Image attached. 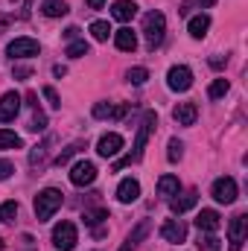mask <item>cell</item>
I'll list each match as a JSON object with an SVG mask.
<instances>
[{
  "mask_svg": "<svg viewBox=\"0 0 248 251\" xmlns=\"http://www.w3.org/2000/svg\"><path fill=\"white\" fill-rule=\"evenodd\" d=\"M114 44H117L123 53H134V50H137V35H134L128 26H123V29L114 32Z\"/></svg>",
  "mask_w": 248,
  "mask_h": 251,
  "instance_id": "obj_21",
  "label": "cell"
},
{
  "mask_svg": "<svg viewBox=\"0 0 248 251\" xmlns=\"http://www.w3.org/2000/svg\"><path fill=\"white\" fill-rule=\"evenodd\" d=\"M79 149H82V143H70L67 149H62V152H59V158H56V167H64V164H67V161L79 152Z\"/></svg>",
  "mask_w": 248,
  "mask_h": 251,
  "instance_id": "obj_34",
  "label": "cell"
},
{
  "mask_svg": "<svg viewBox=\"0 0 248 251\" xmlns=\"http://www.w3.org/2000/svg\"><path fill=\"white\" fill-rule=\"evenodd\" d=\"M149 231H152V222H149V219L137 222V228H134V231H131V234L125 237V243L120 246V251H134L140 240H146V237H149Z\"/></svg>",
  "mask_w": 248,
  "mask_h": 251,
  "instance_id": "obj_15",
  "label": "cell"
},
{
  "mask_svg": "<svg viewBox=\"0 0 248 251\" xmlns=\"http://www.w3.org/2000/svg\"><path fill=\"white\" fill-rule=\"evenodd\" d=\"M88 53H91L88 41H70V47H67V56H70V59H82V56H88Z\"/></svg>",
  "mask_w": 248,
  "mask_h": 251,
  "instance_id": "obj_28",
  "label": "cell"
},
{
  "mask_svg": "<svg viewBox=\"0 0 248 251\" xmlns=\"http://www.w3.org/2000/svg\"><path fill=\"white\" fill-rule=\"evenodd\" d=\"M181 155H184V143H181L178 137H173V140L167 143V158L175 164V161H181Z\"/></svg>",
  "mask_w": 248,
  "mask_h": 251,
  "instance_id": "obj_26",
  "label": "cell"
},
{
  "mask_svg": "<svg viewBox=\"0 0 248 251\" xmlns=\"http://www.w3.org/2000/svg\"><path fill=\"white\" fill-rule=\"evenodd\" d=\"M125 114H128V105H111V102H97L94 105L97 120H123Z\"/></svg>",
  "mask_w": 248,
  "mask_h": 251,
  "instance_id": "obj_13",
  "label": "cell"
},
{
  "mask_svg": "<svg viewBox=\"0 0 248 251\" xmlns=\"http://www.w3.org/2000/svg\"><path fill=\"white\" fill-rule=\"evenodd\" d=\"M21 137L15 134V131H9V128H0V149H21Z\"/></svg>",
  "mask_w": 248,
  "mask_h": 251,
  "instance_id": "obj_24",
  "label": "cell"
},
{
  "mask_svg": "<svg viewBox=\"0 0 248 251\" xmlns=\"http://www.w3.org/2000/svg\"><path fill=\"white\" fill-rule=\"evenodd\" d=\"M161 237H164L167 243H184L187 240V225L181 219H167V222L161 225Z\"/></svg>",
  "mask_w": 248,
  "mask_h": 251,
  "instance_id": "obj_12",
  "label": "cell"
},
{
  "mask_svg": "<svg viewBox=\"0 0 248 251\" xmlns=\"http://www.w3.org/2000/svg\"><path fill=\"white\" fill-rule=\"evenodd\" d=\"M143 35H146L149 50H155L164 41V35H167V18H164V12H149L143 18Z\"/></svg>",
  "mask_w": 248,
  "mask_h": 251,
  "instance_id": "obj_3",
  "label": "cell"
},
{
  "mask_svg": "<svg viewBox=\"0 0 248 251\" xmlns=\"http://www.w3.org/2000/svg\"><path fill=\"white\" fill-rule=\"evenodd\" d=\"M82 219H85V225H99L102 219H108V210H105V207H97V210H85V213H82Z\"/></svg>",
  "mask_w": 248,
  "mask_h": 251,
  "instance_id": "obj_27",
  "label": "cell"
},
{
  "mask_svg": "<svg viewBox=\"0 0 248 251\" xmlns=\"http://www.w3.org/2000/svg\"><path fill=\"white\" fill-rule=\"evenodd\" d=\"M193 3H198V6H201V9H207V6H213V3H216V0H187V6H193Z\"/></svg>",
  "mask_w": 248,
  "mask_h": 251,
  "instance_id": "obj_40",
  "label": "cell"
},
{
  "mask_svg": "<svg viewBox=\"0 0 248 251\" xmlns=\"http://www.w3.org/2000/svg\"><path fill=\"white\" fill-rule=\"evenodd\" d=\"M210 196H213L219 204H234V201H237V181H234L231 176L216 178L213 187H210Z\"/></svg>",
  "mask_w": 248,
  "mask_h": 251,
  "instance_id": "obj_5",
  "label": "cell"
},
{
  "mask_svg": "<svg viewBox=\"0 0 248 251\" xmlns=\"http://www.w3.org/2000/svg\"><path fill=\"white\" fill-rule=\"evenodd\" d=\"M44 161H47V143H41L29 152V167H44Z\"/></svg>",
  "mask_w": 248,
  "mask_h": 251,
  "instance_id": "obj_30",
  "label": "cell"
},
{
  "mask_svg": "<svg viewBox=\"0 0 248 251\" xmlns=\"http://www.w3.org/2000/svg\"><path fill=\"white\" fill-rule=\"evenodd\" d=\"M246 231H248V216L246 213L234 216L231 225H228V243H231V251L243 249V243H246Z\"/></svg>",
  "mask_w": 248,
  "mask_h": 251,
  "instance_id": "obj_8",
  "label": "cell"
},
{
  "mask_svg": "<svg viewBox=\"0 0 248 251\" xmlns=\"http://www.w3.org/2000/svg\"><path fill=\"white\" fill-rule=\"evenodd\" d=\"M38 41L35 38H15L9 47H6V56L9 59H32V56H38Z\"/></svg>",
  "mask_w": 248,
  "mask_h": 251,
  "instance_id": "obj_7",
  "label": "cell"
},
{
  "mask_svg": "<svg viewBox=\"0 0 248 251\" xmlns=\"http://www.w3.org/2000/svg\"><path fill=\"white\" fill-rule=\"evenodd\" d=\"M155 126H158V114H155V111H146V114H143V123H140V128H137V137H134L131 155H125L123 161H117V170L125 167V164H131V161H140V158H143V149H146L149 134L155 131Z\"/></svg>",
  "mask_w": 248,
  "mask_h": 251,
  "instance_id": "obj_1",
  "label": "cell"
},
{
  "mask_svg": "<svg viewBox=\"0 0 248 251\" xmlns=\"http://www.w3.org/2000/svg\"><path fill=\"white\" fill-rule=\"evenodd\" d=\"M137 9H140V6H137L134 0H117V3L111 6V18L120 21V24H128V21L137 15Z\"/></svg>",
  "mask_w": 248,
  "mask_h": 251,
  "instance_id": "obj_16",
  "label": "cell"
},
{
  "mask_svg": "<svg viewBox=\"0 0 248 251\" xmlns=\"http://www.w3.org/2000/svg\"><path fill=\"white\" fill-rule=\"evenodd\" d=\"M76 35H79L76 26H67V29H64V38H67V41H76Z\"/></svg>",
  "mask_w": 248,
  "mask_h": 251,
  "instance_id": "obj_39",
  "label": "cell"
},
{
  "mask_svg": "<svg viewBox=\"0 0 248 251\" xmlns=\"http://www.w3.org/2000/svg\"><path fill=\"white\" fill-rule=\"evenodd\" d=\"M228 88H231V85H228V79H216V82L210 85L207 97H210V100H222V97L228 94Z\"/></svg>",
  "mask_w": 248,
  "mask_h": 251,
  "instance_id": "obj_29",
  "label": "cell"
},
{
  "mask_svg": "<svg viewBox=\"0 0 248 251\" xmlns=\"http://www.w3.org/2000/svg\"><path fill=\"white\" fill-rule=\"evenodd\" d=\"M219 225H222V216H219L216 210H201V213L196 216V228H198V231H204V234L219 231Z\"/></svg>",
  "mask_w": 248,
  "mask_h": 251,
  "instance_id": "obj_17",
  "label": "cell"
},
{
  "mask_svg": "<svg viewBox=\"0 0 248 251\" xmlns=\"http://www.w3.org/2000/svg\"><path fill=\"white\" fill-rule=\"evenodd\" d=\"M167 85H170V91H175V94L190 91V85H193V70L184 67V64L170 67V73H167Z\"/></svg>",
  "mask_w": 248,
  "mask_h": 251,
  "instance_id": "obj_4",
  "label": "cell"
},
{
  "mask_svg": "<svg viewBox=\"0 0 248 251\" xmlns=\"http://www.w3.org/2000/svg\"><path fill=\"white\" fill-rule=\"evenodd\" d=\"M117 199H120L123 204L137 201V199H140V184H137L134 178H123V181H120V187H117Z\"/></svg>",
  "mask_w": 248,
  "mask_h": 251,
  "instance_id": "obj_19",
  "label": "cell"
},
{
  "mask_svg": "<svg viewBox=\"0 0 248 251\" xmlns=\"http://www.w3.org/2000/svg\"><path fill=\"white\" fill-rule=\"evenodd\" d=\"M53 246L59 251L76 249V225H73V222H59V225L53 228Z\"/></svg>",
  "mask_w": 248,
  "mask_h": 251,
  "instance_id": "obj_6",
  "label": "cell"
},
{
  "mask_svg": "<svg viewBox=\"0 0 248 251\" xmlns=\"http://www.w3.org/2000/svg\"><path fill=\"white\" fill-rule=\"evenodd\" d=\"M207 29H210V18L201 12V15H196V18H190V24H187V32L193 35V38H204L207 35Z\"/></svg>",
  "mask_w": 248,
  "mask_h": 251,
  "instance_id": "obj_22",
  "label": "cell"
},
{
  "mask_svg": "<svg viewBox=\"0 0 248 251\" xmlns=\"http://www.w3.org/2000/svg\"><path fill=\"white\" fill-rule=\"evenodd\" d=\"M125 79H128L131 85H143V82L149 79V70H146V67H131V70L125 73Z\"/></svg>",
  "mask_w": 248,
  "mask_h": 251,
  "instance_id": "obj_32",
  "label": "cell"
},
{
  "mask_svg": "<svg viewBox=\"0 0 248 251\" xmlns=\"http://www.w3.org/2000/svg\"><path fill=\"white\" fill-rule=\"evenodd\" d=\"M12 173H15V164H12V161H6V158H0V181H6Z\"/></svg>",
  "mask_w": 248,
  "mask_h": 251,
  "instance_id": "obj_37",
  "label": "cell"
},
{
  "mask_svg": "<svg viewBox=\"0 0 248 251\" xmlns=\"http://www.w3.org/2000/svg\"><path fill=\"white\" fill-rule=\"evenodd\" d=\"M210 67H216V70L225 67V59H222V56H213V59H210Z\"/></svg>",
  "mask_w": 248,
  "mask_h": 251,
  "instance_id": "obj_41",
  "label": "cell"
},
{
  "mask_svg": "<svg viewBox=\"0 0 248 251\" xmlns=\"http://www.w3.org/2000/svg\"><path fill=\"white\" fill-rule=\"evenodd\" d=\"M173 117H175L178 126H196V120H198V108H196V102H178V105L173 108Z\"/></svg>",
  "mask_w": 248,
  "mask_h": 251,
  "instance_id": "obj_14",
  "label": "cell"
},
{
  "mask_svg": "<svg viewBox=\"0 0 248 251\" xmlns=\"http://www.w3.org/2000/svg\"><path fill=\"white\" fill-rule=\"evenodd\" d=\"M41 94H44V100L50 102V108H59V105H62V102H59V94H56V88H50V85H47Z\"/></svg>",
  "mask_w": 248,
  "mask_h": 251,
  "instance_id": "obj_36",
  "label": "cell"
},
{
  "mask_svg": "<svg viewBox=\"0 0 248 251\" xmlns=\"http://www.w3.org/2000/svg\"><path fill=\"white\" fill-rule=\"evenodd\" d=\"M62 201H64L62 190H56V187L41 190V193L35 196V216H38V222H47V219L62 207Z\"/></svg>",
  "mask_w": 248,
  "mask_h": 251,
  "instance_id": "obj_2",
  "label": "cell"
},
{
  "mask_svg": "<svg viewBox=\"0 0 248 251\" xmlns=\"http://www.w3.org/2000/svg\"><path fill=\"white\" fill-rule=\"evenodd\" d=\"M120 149H123V137H120V134H114V131L102 134V137H99V143H97L99 158H114V155H120Z\"/></svg>",
  "mask_w": 248,
  "mask_h": 251,
  "instance_id": "obj_11",
  "label": "cell"
},
{
  "mask_svg": "<svg viewBox=\"0 0 248 251\" xmlns=\"http://www.w3.org/2000/svg\"><path fill=\"white\" fill-rule=\"evenodd\" d=\"M105 6V0H88V9H102Z\"/></svg>",
  "mask_w": 248,
  "mask_h": 251,
  "instance_id": "obj_42",
  "label": "cell"
},
{
  "mask_svg": "<svg viewBox=\"0 0 248 251\" xmlns=\"http://www.w3.org/2000/svg\"><path fill=\"white\" fill-rule=\"evenodd\" d=\"M41 12H44L47 18H64V15H67V3H64V0H44Z\"/></svg>",
  "mask_w": 248,
  "mask_h": 251,
  "instance_id": "obj_23",
  "label": "cell"
},
{
  "mask_svg": "<svg viewBox=\"0 0 248 251\" xmlns=\"http://www.w3.org/2000/svg\"><path fill=\"white\" fill-rule=\"evenodd\" d=\"M18 111H21V94H18V91L3 94V97H0V123L15 120V117H18Z\"/></svg>",
  "mask_w": 248,
  "mask_h": 251,
  "instance_id": "obj_10",
  "label": "cell"
},
{
  "mask_svg": "<svg viewBox=\"0 0 248 251\" xmlns=\"http://www.w3.org/2000/svg\"><path fill=\"white\" fill-rule=\"evenodd\" d=\"M178 193H181V181H178V176H161V178H158V196L173 199V196H178Z\"/></svg>",
  "mask_w": 248,
  "mask_h": 251,
  "instance_id": "obj_20",
  "label": "cell"
},
{
  "mask_svg": "<svg viewBox=\"0 0 248 251\" xmlns=\"http://www.w3.org/2000/svg\"><path fill=\"white\" fill-rule=\"evenodd\" d=\"M94 178H97V167H94L91 161H79V164H73V170H70V181H73L76 187L94 184Z\"/></svg>",
  "mask_w": 248,
  "mask_h": 251,
  "instance_id": "obj_9",
  "label": "cell"
},
{
  "mask_svg": "<svg viewBox=\"0 0 248 251\" xmlns=\"http://www.w3.org/2000/svg\"><path fill=\"white\" fill-rule=\"evenodd\" d=\"M18 216V201H3L0 204V222H15Z\"/></svg>",
  "mask_w": 248,
  "mask_h": 251,
  "instance_id": "obj_31",
  "label": "cell"
},
{
  "mask_svg": "<svg viewBox=\"0 0 248 251\" xmlns=\"http://www.w3.org/2000/svg\"><path fill=\"white\" fill-rule=\"evenodd\" d=\"M196 201H198V193L190 190V193H181V196H173V199H170V207H173L175 216H181V213H187L190 207H196Z\"/></svg>",
  "mask_w": 248,
  "mask_h": 251,
  "instance_id": "obj_18",
  "label": "cell"
},
{
  "mask_svg": "<svg viewBox=\"0 0 248 251\" xmlns=\"http://www.w3.org/2000/svg\"><path fill=\"white\" fill-rule=\"evenodd\" d=\"M196 246H198V251H219V240L213 234H201Z\"/></svg>",
  "mask_w": 248,
  "mask_h": 251,
  "instance_id": "obj_33",
  "label": "cell"
},
{
  "mask_svg": "<svg viewBox=\"0 0 248 251\" xmlns=\"http://www.w3.org/2000/svg\"><path fill=\"white\" fill-rule=\"evenodd\" d=\"M3 249H6V243H3V240H0V251H3Z\"/></svg>",
  "mask_w": 248,
  "mask_h": 251,
  "instance_id": "obj_43",
  "label": "cell"
},
{
  "mask_svg": "<svg viewBox=\"0 0 248 251\" xmlns=\"http://www.w3.org/2000/svg\"><path fill=\"white\" fill-rule=\"evenodd\" d=\"M32 76V67L29 64H15V79H26Z\"/></svg>",
  "mask_w": 248,
  "mask_h": 251,
  "instance_id": "obj_38",
  "label": "cell"
},
{
  "mask_svg": "<svg viewBox=\"0 0 248 251\" xmlns=\"http://www.w3.org/2000/svg\"><path fill=\"white\" fill-rule=\"evenodd\" d=\"M29 128H32V131H44V128H47V114L35 108V114H32V123H29Z\"/></svg>",
  "mask_w": 248,
  "mask_h": 251,
  "instance_id": "obj_35",
  "label": "cell"
},
{
  "mask_svg": "<svg viewBox=\"0 0 248 251\" xmlns=\"http://www.w3.org/2000/svg\"><path fill=\"white\" fill-rule=\"evenodd\" d=\"M91 35H94L97 41H108V35H111V26H108L105 21H94V24H91Z\"/></svg>",
  "mask_w": 248,
  "mask_h": 251,
  "instance_id": "obj_25",
  "label": "cell"
}]
</instances>
